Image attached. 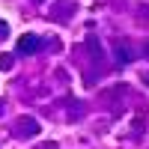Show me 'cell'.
Wrapping results in <instances>:
<instances>
[{
    "instance_id": "cell-1",
    "label": "cell",
    "mask_w": 149,
    "mask_h": 149,
    "mask_svg": "<svg viewBox=\"0 0 149 149\" xmlns=\"http://www.w3.org/2000/svg\"><path fill=\"white\" fill-rule=\"evenodd\" d=\"M18 54H36L42 48V42H39V36H33V33H24L21 39H18Z\"/></svg>"
},
{
    "instance_id": "cell-2",
    "label": "cell",
    "mask_w": 149,
    "mask_h": 149,
    "mask_svg": "<svg viewBox=\"0 0 149 149\" xmlns=\"http://www.w3.org/2000/svg\"><path fill=\"white\" fill-rule=\"evenodd\" d=\"M0 69H3V72L12 69V57H9V54H0Z\"/></svg>"
}]
</instances>
